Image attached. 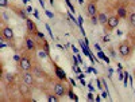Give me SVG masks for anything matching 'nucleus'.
<instances>
[{"mask_svg": "<svg viewBox=\"0 0 135 102\" xmlns=\"http://www.w3.org/2000/svg\"><path fill=\"white\" fill-rule=\"evenodd\" d=\"M134 50H135V46L128 40V39H126V40H122L119 44H118V51H119V54L123 56L124 59H128L130 56L132 55V52H134Z\"/></svg>", "mask_w": 135, "mask_h": 102, "instance_id": "f257e3e1", "label": "nucleus"}, {"mask_svg": "<svg viewBox=\"0 0 135 102\" xmlns=\"http://www.w3.org/2000/svg\"><path fill=\"white\" fill-rule=\"evenodd\" d=\"M130 4L128 2H126V0H118V2L115 3V14L120 18V19H124L127 20L128 15H130Z\"/></svg>", "mask_w": 135, "mask_h": 102, "instance_id": "f03ea898", "label": "nucleus"}, {"mask_svg": "<svg viewBox=\"0 0 135 102\" xmlns=\"http://www.w3.org/2000/svg\"><path fill=\"white\" fill-rule=\"evenodd\" d=\"M51 90H53V93L55 95H58L60 98H64L68 94V92H69V87L65 85L64 81H60V82H54L53 83V89Z\"/></svg>", "mask_w": 135, "mask_h": 102, "instance_id": "7ed1b4c3", "label": "nucleus"}, {"mask_svg": "<svg viewBox=\"0 0 135 102\" xmlns=\"http://www.w3.org/2000/svg\"><path fill=\"white\" fill-rule=\"evenodd\" d=\"M0 35H2V40H7L8 43H11L14 46V42H15V34L14 30L11 28L9 26H3L2 31H0Z\"/></svg>", "mask_w": 135, "mask_h": 102, "instance_id": "20e7f679", "label": "nucleus"}, {"mask_svg": "<svg viewBox=\"0 0 135 102\" xmlns=\"http://www.w3.org/2000/svg\"><path fill=\"white\" fill-rule=\"evenodd\" d=\"M28 54V52H27ZM27 54H23V55H20V59H19V67L23 71H32V67H34V65H32V61H31V58H30V55H27Z\"/></svg>", "mask_w": 135, "mask_h": 102, "instance_id": "39448f33", "label": "nucleus"}, {"mask_svg": "<svg viewBox=\"0 0 135 102\" xmlns=\"http://www.w3.org/2000/svg\"><path fill=\"white\" fill-rule=\"evenodd\" d=\"M37 47H38V43H37L35 38H34L32 35H30V34H27V36L25 38V50H26V52L32 54L37 50Z\"/></svg>", "mask_w": 135, "mask_h": 102, "instance_id": "423d86ee", "label": "nucleus"}, {"mask_svg": "<svg viewBox=\"0 0 135 102\" xmlns=\"http://www.w3.org/2000/svg\"><path fill=\"white\" fill-rule=\"evenodd\" d=\"M120 20H122V19H120L116 14L109 15L107 24L104 26V30H105V31H114V30H116L118 26H119V23H120Z\"/></svg>", "mask_w": 135, "mask_h": 102, "instance_id": "0eeeda50", "label": "nucleus"}, {"mask_svg": "<svg viewBox=\"0 0 135 102\" xmlns=\"http://www.w3.org/2000/svg\"><path fill=\"white\" fill-rule=\"evenodd\" d=\"M97 2H99V0H88V3H86V15H88L89 18L96 16V15L99 14Z\"/></svg>", "mask_w": 135, "mask_h": 102, "instance_id": "6e6552de", "label": "nucleus"}, {"mask_svg": "<svg viewBox=\"0 0 135 102\" xmlns=\"http://www.w3.org/2000/svg\"><path fill=\"white\" fill-rule=\"evenodd\" d=\"M22 82L26 83L27 86L32 87V86H35L37 81H35V77H34V74H31V71H23V74H22Z\"/></svg>", "mask_w": 135, "mask_h": 102, "instance_id": "1a4fd4ad", "label": "nucleus"}, {"mask_svg": "<svg viewBox=\"0 0 135 102\" xmlns=\"http://www.w3.org/2000/svg\"><path fill=\"white\" fill-rule=\"evenodd\" d=\"M53 67H54V73H55V75L58 77V79H60V81H64V82H66V81H68V77H66L65 71L61 69V67H60L57 63H53Z\"/></svg>", "mask_w": 135, "mask_h": 102, "instance_id": "9d476101", "label": "nucleus"}, {"mask_svg": "<svg viewBox=\"0 0 135 102\" xmlns=\"http://www.w3.org/2000/svg\"><path fill=\"white\" fill-rule=\"evenodd\" d=\"M26 24H27V34H30V35H35V34L38 32V28H37V24L34 23V22L31 19H26Z\"/></svg>", "mask_w": 135, "mask_h": 102, "instance_id": "9b49d317", "label": "nucleus"}, {"mask_svg": "<svg viewBox=\"0 0 135 102\" xmlns=\"http://www.w3.org/2000/svg\"><path fill=\"white\" fill-rule=\"evenodd\" d=\"M97 19H99V23H100V24L105 26L107 22H108V15H107V12H104V11H99Z\"/></svg>", "mask_w": 135, "mask_h": 102, "instance_id": "f8f14e48", "label": "nucleus"}, {"mask_svg": "<svg viewBox=\"0 0 135 102\" xmlns=\"http://www.w3.org/2000/svg\"><path fill=\"white\" fill-rule=\"evenodd\" d=\"M127 23L130 24L131 28H135V11H131L128 18H127Z\"/></svg>", "mask_w": 135, "mask_h": 102, "instance_id": "ddd939ff", "label": "nucleus"}, {"mask_svg": "<svg viewBox=\"0 0 135 102\" xmlns=\"http://www.w3.org/2000/svg\"><path fill=\"white\" fill-rule=\"evenodd\" d=\"M47 99H49L50 102H55V101H58V99H60V97H58V95H55V94L53 93V94H47Z\"/></svg>", "mask_w": 135, "mask_h": 102, "instance_id": "4468645a", "label": "nucleus"}, {"mask_svg": "<svg viewBox=\"0 0 135 102\" xmlns=\"http://www.w3.org/2000/svg\"><path fill=\"white\" fill-rule=\"evenodd\" d=\"M8 6H9V0H0V7L6 8V7H8Z\"/></svg>", "mask_w": 135, "mask_h": 102, "instance_id": "2eb2a0df", "label": "nucleus"}, {"mask_svg": "<svg viewBox=\"0 0 135 102\" xmlns=\"http://www.w3.org/2000/svg\"><path fill=\"white\" fill-rule=\"evenodd\" d=\"M68 95H69V97H70L72 99L77 101V95H76V94H74V93L72 92V89H70V87H69V92H68Z\"/></svg>", "mask_w": 135, "mask_h": 102, "instance_id": "dca6fc26", "label": "nucleus"}, {"mask_svg": "<svg viewBox=\"0 0 135 102\" xmlns=\"http://www.w3.org/2000/svg\"><path fill=\"white\" fill-rule=\"evenodd\" d=\"M46 14H47V16H49V18H53V14H51V12H49V11H47Z\"/></svg>", "mask_w": 135, "mask_h": 102, "instance_id": "f3484780", "label": "nucleus"}, {"mask_svg": "<svg viewBox=\"0 0 135 102\" xmlns=\"http://www.w3.org/2000/svg\"><path fill=\"white\" fill-rule=\"evenodd\" d=\"M131 4H132V6L135 7V0H132V2H131Z\"/></svg>", "mask_w": 135, "mask_h": 102, "instance_id": "a211bd4d", "label": "nucleus"}]
</instances>
